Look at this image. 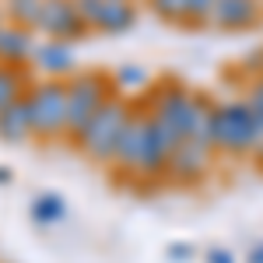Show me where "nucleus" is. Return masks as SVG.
I'll list each match as a JSON object with an SVG mask.
<instances>
[{
    "instance_id": "f03ea898",
    "label": "nucleus",
    "mask_w": 263,
    "mask_h": 263,
    "mask_svg": "<svg viewBox=\"0 0 263 263\" xmlns=\"http://www.w3.org/2000/svg\"><path fill=\"white\" fill-rule=\"evenodd\" d=\"M126 120H130V102H123L120 95H112V99L105 102L99 112L74 134V144L81 147L91 162H112L123 130H126Z\"/></svg>"
},
{
    "instance_id": "9b49d317",
    "label": "nucleus",
    "mask_w": 263,
    "mask_h": 263,
    "mask_svg": "<svg viewBox=\"0 0 263 263\" xmlns=\"http://www.w3.org/2000/svg\"><path fill=\"white\" fill-rule=\"evenodd\" d=\"M32 63L42 78H70L74 74V42L42 39L32 46Z\"/></svg>"
},
{
    "instance_id": "4468645a",
    "label": "nucleus",
    "mask_w": 263,
    "mask_h": 263,
    "mask_svg": "<svg viewBox=\"0 0 263 263\" xmlns=\"http://www.w3.org/2000/svg\"><path fill=\"white\" fill-rule=\"evenodd\" d=\"M42 4L46 0H4V14L21 25V28H39V14H42Z\"/></svg>"
},
{
    "instance_id": "dca6fc26",
    "label": "nucleus",
    "mask_w": 263,
    "mask_h": 263,
    "mask_svg": "<svg viewBox=\"0 0 263 263\" xmlns=\"http://www.w3.org/2000/svg\"><path fill=\"white\" fill-rule=\"evenodd\" d=\"M28 88L21 81V67H7L0 63V109H7L11 102H18Z\"/></svg>"
},
{
    "instance_id": "20e7f679",
    "label": "nucleus",
    "mask_w": 263,
    "mask_h": 263,
    "mask_svg": "<svg viewBox=\"0 0 263 263\" xmlns=\"http://www.w3.org/2000/svg\"><path fill=\"white\" fill-rule=\"evenodd\" d=\"M211 144L218 151L228 155H246L256 147V130H253V109L242 99H228V102H214V134Z\"/></svg>"
},
{
    "instance_id": "f3484780",
    "label": "nucleus",
    "mask_w": 263,
    "mask_h": 263,
    "mask_svg": "<svg viewBox=\"0 0 263 263\" xmlns=\"http://www.w3.org/2000/svg\"><path fill=\"white\" fill-rule=\"evenodd\" d=\"M214 4H218V0H190V25H186V28H211Z\"/></svg>"
},
{
    "instance_id": "423d86ee",
    "label": "nucleus",
    "mask_w": 263,
    "mask_h": 263,
    "mask_svg": "<svg viewBox=\"0 0 263 263\" xmlns=\"http://www.w3.org/2000/svg\"><path fill=\"white\" fill-rule=\"evenodd\" d=\"M197 105H200V95H197V91H190L186 84L165 81V84H158V91H155V99H151V116H155V123L168 134V141L179 144V141H186V134H190V123H193Z\"/></svg>"
},
{
    "instance_id": "a211bd4d",
    "label": "nucleus",
    "mask_w": 263,
    "mask_h": 263,
    "mask_svg": "<svg viewBox=\"0 0 263 263\" xmlns=\"http://www.w3.org/2000/svg\"><path fill=\"white\" fill-rule=\"evenodd\" d=\"M147 81H151V78L144 74L141 67H120L116 78H112V84H120V88H144Z\"/></svg>"
},
{
    "instance_id": "6e6552de",
    "label": "nucleus",
    "mask_w": 263,
    "mask_h": 263,
    "mask_svg": "<svg viewBox=\"0 0 263 263\" xmlns=\"http://www.w3.org/2000/svg\"><path fill=\"white\" fill-rule=\"evenodd\" d=\"M74 4H78L81 18L88 21V28L102 35H123L137 21L134 0H74Z\"/></svg>"
},
{
    "instance_id": "7ed1b4c3",
    "label": "nucleus",
    "mask_w": 263,
    "mask_h": 263,
    "mask_svg": "<svg viewBox=\"0 0 263 263\" xmlns=\"http://www.w3.org/2000/svg\"><path fill=\"white\" fill-rule=\"evenodd\" d=\"M25 102L35 137H67V78H42L25 91Z\"/></svg>"
},
{
    "instance_id": "f257e3e1",
    "label": "nucleus",
    "mask_w": 263,
    "mask_h": 263,
    "mask_svg": "<svg viewBox=\"0 0 263 263\" xmlns=\"http://www.w3.org/2000/svg\"><path fill=\"white\" fill-rule=\"evenodd\" d=\"M172 147L176 144L168 141V134L155 123L151 109H130V120H126V130H123L112 162L130 176H158L168 165Z\"/></svg>"
},
{
    "instance_id": "aec40b11",
    "label": "nucleus",
    "mask_w": 263,
    "mask_h": 263,
    "mask_svg": "<svg viewBox=\"0 0 263 263\" xmlns=\"http://www.w3.org/2000/svg\"><path fill=\"white\" fill-rule=\"evenodd\" d=\"M246 102L253 105V112H256V116H263V70H260V78L249 84V91H246Z\"/></svg>"
},
{
    "instance_id": "1a4fd4ad",
    "label": "nucleus",
    "mask_w": 263,
    "mask_h": 263,
    "mask_svg": "<svg viewBox=\"0 0 263 263\" xmlns=\"http://www.w3.org/2000/svg\"><path fill=\"white\" fill-rule=\"evenodd\" d=\"M260 21H263V0H218L214 14H211V28L246 32V28H256Z\"/></svg>"
},
{
    "instance_id": "0eeeda50",
    "label": "nucleus",
    "mask_w": 263,
    "mask_h": 263,
    "mask_svg": "<svg viewBox=\"0 0 263 263\" xmlns=\"http://www.w3.org/2000/svg\"><path fill=\"white\" fill-rule=\"evenodd\" d=\"M35 32H39L42 39H63V42H81L91 35V28L81 18V11H78L74 0H46Z\"/></svg>"
},
{
    "instance_id": "2eb2a0df",
    "label": "nucleus",
    "mask_w": 263,
    "mask_h": 263,
    "mask_svg": "<svg viewBox=\"0 0 263 263\" xmlns=\"http://www.w3.org/2000/svg\"><path fill=\"white\" fill-rule=\"evenodd\" d=\"M151 14L162 18L165 25H190V0H147Z\"/></svg>"
},
{
    "instance_id": "39448f33",
    "label": "nucleus",
    "mask_w": 263,
    "mask_h": 263,
    "mask_svg": "<svg viewBox=\"0 0 263 263\" xmlns=\"http://www.w3.org/2000/svg\"><path fill=\"white\" fill-rule=\"evenodd\" d=\"M112 95L116 88L105 74H95V70L70 74L67 78V137H74Z\"/></svg>"
},
{
    "instance_id": "ddd939ff",
    "label": "nucleus",
    "mask_w": 263,
    "mask_h": 263,
    "mask_svg": "<svg viewBox=\"0 0 263 263\" xmlns=\"http://www.w3.org/2000/svg\"><path fill=\"white\" fill-rule=\"evenodd\" d=\"M0 137L11 141V144L35 137V134H32V116H28V102H25V95H21L18 102H11L7 109H0Z\"/></svg>"
},
{
    "instance_id": "f8f14e48",
    "label": "nucleus",
    "mask_w": 263,
    "mask_h": 263,
    "mask_svg": "<svg viewBox=\"0 0 263 263\" xmlns=\"http://www.w3.org/2000/svg\"><path fill=\"white\" fill-rule=\"evenodd\" d=\"M32 46H35V32L32 28H21L14 21L0 25V63H7V67L28 63L32 60Z\"/></svg>"
},
{
    "instance_id": "4be33fe9",
    "label": "nucleus",
    "mask_w": 263,
    "mask_h": 263,
    "mask_svg": "<svg viewBox=\"0 0 263 263\" xmlns=\"http://www.w3.org/2000/svg\"><path fill=\"white\" fill-rule=\"evenodd\" d=\"M4 21H7V14H4V7H0V25H4Z\"/></svg>"
},
{
    "instance_id": "9d476101",
    "label": "nucleus",
    "mask_w": 263,
    "mask_h": 263,
    "mask_svg": "<svg viewBox=\"0 0 263 263\" xmlns=\"http://www.w3.org/2000/svg\"><path fill=\"white\" fill-rule=\"evenodd\" d=\"M211 144H200V141H179L172 147V155H168V165H165V172H172L176 179H200L203 172L211 168Z\"/></svg>"
},
{
    "instance_id": "6ab92c4d",
    "label": "nucleus",
    "mask_w": 263,
    "mask_h": 263,
    "mask_svg": "<svg viewBox=\"0 0 263 263\" xmlns=\"http://www.w3.org/2000/svg\"><path fill=\"white\" fill-rule=\"evenodd\" d=\"M32 211H35L39 221H57V218L63 214V203L57 200V197H39V200L32 203Z\"/></svg>"
},
{
    "instance_id": "412c9836",
    "label": "nucleus",
    "mask_w": 263,
    "mask_h": 263,
    "mask_svg": "<svg viewBox=\"0 0 263 263\" xmlns=\"http://www.w3.org/2000/svg\"><path fill=\"white\" fill-rule=\"evenodd\" d=\"M253 263H263V249H256V253H253Z\"/></svg>"
}]
</instances>
